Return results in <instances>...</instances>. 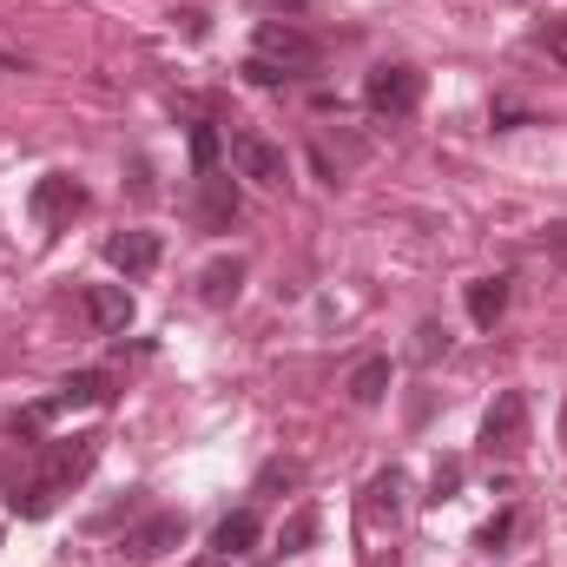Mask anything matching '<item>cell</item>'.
Here are the masks:
<instances>
[{
	"label": "cell",
	"instance_id": "6da1fadb",
	"mask_svg": "<svg viewBox=\"0 0 567 567\" xmlns=\"http://www.w3.org/2000/svg\"><path fill=\"white\" fill-rule=\"evenodd\" d=\"M363 106H370L377 120H410V113L423 106V73H416V66H370Z\"/></svg>",
	"mask_w": 567,
	"mask_h": 567
},
{
	"label": "cell",
	"instance_id": "7a4b0ae2",
	"mask_svg": "<svg viewBox=\"0 0 567 567\" xmlns=\"http://www.w3.org/2000/svg\"><path fill=\"white\" fill-rule=\"evenodd\" d=\"M258 60H271L284 73H310V66L323 60V47H317V33H303L297 20H258Z\"/></svg>",
	"mask_w": 567,
	"mask_h": 567
},
{
	"label": "cell",
	"instance_id": "3957f363",
	"mask_svg": "<svg viewBox=\"0 0 567 567\" xmlns=\"http://www.w3.org/2000/svg\"><path fill=\"white\" fill-rule=\"evenodd\" d=\"M172 548H185V515H172V508L145 515L140 528L120 535V561L126 567H152L158 555H172Z\"/></svg>",
	"mask_w": 567,
	"mask_h": 567
},
{
	"label": "cell",
	"instance_id": "277c9868",
	"mask_svg": "<svg viewBox=\"0 0 567 567\" xmlns=\"http://www.w3.org/2000/svg\"><path fill=\"white\" fill-rule=\"evenodd\" d=\"M522 442H528V396L522 390H502L488 403V416H482V449L488 455H515Z\"/></svg>",
	"mask_w": 567,
	"mask_h": 567
},
{
	"label": "cell",
	"instance_id": "5b68a950",
	"mask_svg": "<svg viewBox=\"0 0 567 567\" xmlns=\"http://www.w3.org/2000/svg\"><path fill=\"white\" fill-rule=\"evenodd\" d=\"M231 165H238V178H251V185H284V178H290L284 145L265 140V133H231Z\"/></svg>",
	"mask_w": 567,
	"mask_h": 567
},
{
	"label": "cell",
	"instance_id": "8992f818",
	"mask_svg": "<svg viewBox=\"0 0 567 567\" xmlns=\"http://www.w3.org/2000/svg\"><path fill=\"white\" fill-rule=\"evenodd\" d=\"M100 462V435H60V442H47V462H40V475L66 495L86 468Z\"/></svg>",
	"mask_w": 567,
	"mask_h": 567
},
{
	"label": "cell",
	"instance_id": "52a82bcc",
	"mask_svg": "<svg viewBox=\"0 0 567 567\" xmlns=\"http://www.w3.org/2000/svg\"><path fill=\"white\" fill-rule=\"evenodd\" d=\"M86 323L100 337H126L133 330V290L126 284H86Z\"/></svg>",
	"mask_w": 567,
	"mask_h": 567
},
{
	"label": "cell",
	"instance_id": "ba28073f",
	"mask_svg": "<svg viewBox=\"0 0 567 567\" xmlns=\"http://www.w3.org/2000/svg\"><path fill=\"white\" fill-rule=\"evenodd\" d=\"M158 231H113L106 238V265L120 271V278H152L158 271Z\"/></svg>",
	"mask_w": 567,
	"mask_h": 567
},
{
	"label": "cell",
	"instance_id": "9c48e42d",
	"mask_svg": "<svg viewBox=\"0 0 567 567\" xmlns=\"http://www.w3.org/2000/svg\"><path fill=\"white\" fill-rule=\"evenodd\" d=\"M86 205V192H80V178H66V172H47L40 185H33V218L53 231V225H66L73 212Z\"/></svg>",
	"mask_w": 567,
	"mask_h": 567
},
{
	"label": "cell",
	"instance_id": "30bf717a",
	"mask_svg": "<svg viewBox=\"0 0 567 567\" xmlns=\"http://www.w3.org/2000/svg\"><path fill=\"white\" fill-rule=\"evenodd\" d=\"M231 218H238V185H231V172H198V225H205V231H231Z\"/></svg>",
	"mask_w": 567,
	"mask_h": 567
},
{
	"label": "cell",
	"instance_id": "8fae6325",
	"mask_svg": "<svg viewBox=\"0 0 567 567\" xmlns=\"http://www.w3.org/2000/svg\"><path fill=\"white\" fill-rule=\"evenodd\" d=\"M258 542H265V522H258V508H231V515L212 528V555H225V561H245Z\"/></svg>",
	"mask_w": 567,
	"mask_h": 567
},
{
	"label": "cell",
	"instance_id": "7c38bea8",
	"mask_svg": "<svg viewBox=\"0 0 567 567\" xmlns=\"http://www.w3.org/2000/svg\"><path fill=\"white\" fill-rule=\"evenodd\" d=\"M462 303H468V323H475V330H495L502 310H508V278H475L462 290Z\"/></svg>",
	"mask_w": 567,
	"mask_h": 567
},
{
	"label": "cell",
	"instance_id": "4fadbf2b",
	"mask_svg": "<svg viewBox=\"0 0 567 567\" xmlns=\"http://www.w3.org/2000/svg\"><path fill=\"white\" fill-rule=\"evenodd\" d=\"M343 390H350V403H357V410H377V403L390 396V357H363V363L350 370V383H343Z\"/></svg>",
	"mask_w": 567,
	"mask_h": 567
},
{
	"label": "cell",
	"instance_id": "5bb4252c",
	"mask_svg": "<svg viewBox=\"0 0 567 567\" xmlns=\"http://www.w3.org/2000/svg\"><path fill=\"white\" fill-rule=\"evenodd\" d=\"M238 290H245V258H218V265H205V271H198V297H205L212 310H225Z\"/></svg>",
	"mask_w": 567,
	"mask_h": 567
},
{
	"label": "cell",
	"instance_id": "9a60e30c",
	"mask_svg": "<svg viewBox=\"0 0 567 567\" xmlns=\"http://www.w3.org/2000/svg\"><path fill=\"white\" fill-rule=\"evenodd\" d=\"M53 502H60V488H53L47 475H33V482H20V488L7 495V508H13L20 522H40V515H53Z\"/></svg>",
	"mask_w": 567,
	"mask_h": 567
},
{
	"label": "cell",
	"instance_id": "2e32d148",
	"mask_svg": "<svg viewBox=\"0 0 567 567\" xmlns=\"http://www.w3.org/2000/svg\"><path fill=\"white\" fill-rule=\"evenodd\" d=\"M403 488H410V475L390 462V468L370 482V515H390V522H396V515H403Z\"/></svg>",
	"mask_w": 567,
	"mask_h": 567
},
{
	"label": "cell",
	"instance_id": "e0dca14e",
	"mask_svg": "<svg viewBox=\"0 0 567 567\" xmlns=\"http://www.w3.org/2000/svg\"><path fill=\"white\" fill-rule=\"evenodd\" d=\"M310 542H317V508H297V515L278 528V555H303Z\"/></svg>",
	"mask_w": 567,
	"mask_h": 567
},
{
	"label": "cell",
	"instance_id": "ac0fdd59",
	"mask_svg": "<svg viewBox=\"0 0 567 567\" xmlns=\"http://www.w3.org/2000/svg\"><path fill=\"white\" fill-rule=\"evenodd\" d=\"M535 47H542L555 66H567V13H548V20L535 27Z\"/></svg>",
	"mask_w": 567,
	"mask_h": 567
},
{
	"label": "cell",
	"instance_id": "d6986e66",
	"mask_svg": "<svg viewBox=\"0 0 567 567\" xmlns=\"http://www.w3.org/2000/svg\"><path fill=\"white\" fill-rule=\"evenodd\" d=\"M297 482H303V462H265V468H258V488H265V495L297 488Z\"/></svg>",
	"mask_w": 567,
	"mask_h": 567
},
{
	"label": "cell",
	"instance_id": "ffe728a7",
	"mask_svg": "<svg viewBox=\"0 0 567 567\" xmlns=\"http://www.w3.org/2000/svg\"><path fill=\"white\" fill-rule=\"evenodd\" d=\"M410 350H416V363L449 357V330H442V323H416V343H410Z\"/></svg>",
	"mask_w": 567,
	"mask_h": 567
},
{
	"label": "cell",
	"instance_id": "44dd1931",
	"mask_svg": "<svg viewBox=\"0 0 567 567\" xmlns=\"http://www.w3.org/2000/svg\"><path fill=\"white\" fill-rule=\"evenodd\" d=\"M192 165L218 172V126H192Z\"/></svg>",
	"mask_w": 567,
	"mask_h": 567
},
{
	"label": "cell",
	"instance_id": "7402d4cb",
	"mask_svg": "<svg viewBox=\"0 0 567 567\" xmlns=\"http://www.w3.org/2000/svg\"><path fill=\"white\" fill-rule=\"evenodd\" d=\"M455 488H462V462H442V468H435V482H429V508L455 502Z\"/></svg>",
	"mask_w": 567,
	"mask_h": 567
},
{
	"label": "cell",
	"instance_id": "603a6c76",
	"mask_svg": "<svg viewBox=\"0 0 567 567\" xmlns=\"http://www.w3.org/2000/svg\"><path fill=\"white\" fill-rule=\"evenodd\" d=\"M508 535H515V508H508V515H495V522H488V528L475 535V548H488V555H495V548H502Z\"/></svg>",
	"mask_w": 567,
	"mask_h": 567
},
{
	"label": "cell",
	"instance_id": "cb8c5ba5",
	"mask_svg": "<svg viewBox=\"0 0 567 567\" xmlns=\"http://www.w3.org/2000/svg\"><path fill=\"white\" fill-rule=\"evenodd\" d=\"M245 80H251V86H284L290 73H284V66H271V60H258V53H251V60H245Z\"/></svg>",
	"mask_w": 567,
	"mask_h": 567
},
{
	"label": "cell",
	"instance_id": "d4e9b609",
	"mask_svg": "<svg viewBox=\"0 0 567 567\" xmlns=\"http://www.w3.org/2000/svg\"><path fill=\"white\" fill-rule=\"evenodd\" d=\"M542 245H548V251H555V258L567 265V218H555V225L542 231Z\"/></svg>",
	"mask_w": 567,
	"mask_h": 567
},
{
	"label": "cell",
	"instance_id": "484cf974",
	"mask_svg": "<svg viewBox=\"0 0 567 567\" xmlns=\"http://www.w3.org/2000/svg\"><path fill=\"white\" fill-rule=\"evenodd\" d=\"M258 13H271V20H284V13H303V0H251Z\"/></svg>",
	"mask_w": 567,
	"mask_h": 567
},
{
	"label": "cell",
	"instance_id": "4316f807",
	"mask_svg": "<svg viewBox=\"0 0 567 567\" xmlns=\"http://www.w3.org/2000/svg\"><path fill=\"white\" fill-rule=\"evenodd\" d=\"M495 126H502V133H515V126H535V120H528V113H515V106H495Z\"/></svg>",
	"mask_w": 567,
	"mask_h": 567
},
{
	"label": "cell",
	"instance_id": "83f0119b",
	"mask_svg": "<svg viewBox=\"0 0 567 567\" xmlns=\"http://www.w3.org/2000/svg\"><path fill=\"white\" fill-rule=\"evenodd\" d=\"M192 567H231V561H225V555H212V561H192Z\"/></svg>",
	"mask_w": 567,
	"mask_h": 567
},
{
	"label": "cell",
	"instance_id": "f1b7e54d",
	"mask_svg": "<svg viewBox=\"0 0 567 567\" xmlns=\"http://www.w3.org/2000/svg\"><path fill=\"white\" fill-rule=\"evenodd\" d=\"M561 449H567V403H561Z\"/></svg>",
	"mask_w": 567,
	"mask_h": 567
}]
</instances>
